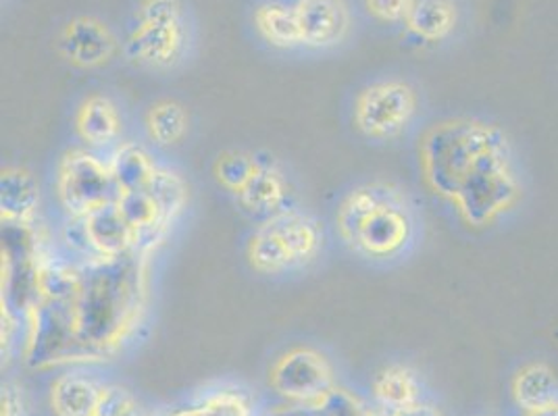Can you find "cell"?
Segmentation results:
<instances>
[{"label": "cell", "instance_id": "d6986e66", "mask_svg": "<svg viewBox=\"0 0 558 416\" xmlns=\"http://www.w3.org/2000/svg\"><path fill=\"white\" fill-rule=\"evenodd\" d=\"M107 161L119 194L146 189L159 169L153 157L136 142H119Z\"/></svg>", "mask_w": 558, "mask_h": 416}, {"label": "cell", "instance_id": "9c48e42d", "mask_svg": "<svg viewBox=\"0 0 558 416\" xmlns=\"http://www.w3.org/2000/svg\"><path fill=\"white\" fill-rule=\"evenodd\" d=\"M269 388L288 404H324L338 390L333 367L313 347L283 352L269 369Z\"/></svg>", "mask_w": 558, "mask_h": 416}, {"label": "cell", "instance_id": "cb8c5ba5", "mask_svg": "<svg viewBox=\"0 0 558 416\" xmlns=\"http://www.w3.org/2000/svg\"><path fill=\"white\" fill-rule=\"evenodd\" d=\"M167 416H253V406L238 390H217Z\"/></svg>", "mask_w": 558, "mask_h": 416}, {"label": "cell", "instance_id": "7a4b0ae2", "mask_svg": "<svg viewBox=\"0 0 558 416\" xmlns=\"http://www.w3.org/2000/svg\"><path fill=\"white\" fill-rule=\"evenodd\" d=\"M415 225L404 192L386 182L352 187L336 210V230L344 246L377 262L407 255L415 240Z\"/></svg>", "mask_w": 558, "mask_h": 416}, {"label": "cell", "instance_id": "9a60e30c", "mask_svg": "<svg viewBox=\"0 0 558 416\" xmlns=\"http://www.w3.org/2000/svg\"><path fill=\"white\" fill-rule=\"evenodd\" d=\"M73 127L77 138L93 148H107L119 144L123 119L116 102L105 94L88 96L75 111Z\"/></svg>", "mask_w": 558, "mask_h": 416}, {"label": "cell", "instance_id": "7c38bea8", "mask_svg": "<svg viewBox=\"0 0 558 416\" xmlns=\"http://www.w3.org/2000/svg\"><path fill=\"white\" fill-rule=\"evenodd\" d=\"M94 258H119L138 250V235L116 203L82 219Z\"/></svg>", "mask_w": 558, "mask_h": 416}, {"label": "cell", "instance_id": "4fadbf2b", "mask_svg": "<svg viewBox=\"0 0 558 416\" xmlns=\"http://www.w3.org/2000/svg\"><path fill=\"white\" fill-rule=\"evenodd\" d=\"M40 210V185L25 167H4L0 178V219L4 225L34 228Z\"/></svg>", "mask_w": 558, "mask_h": 416}, {"label": "cell", "instance_id": "8fae6325", "mask_svg": "<svg viewBox=\"0 0 558 416\" xmlns=\"http://www.w3.org/2000/svg\"><path fill=\"white\" fill-rule=\"evenodd\" d=\"M304 47L340 45L350 29V11L344 0H296L294 4Z\"/></svg>", "mask_w": 558, "mask_h": 416}, {"label": "cell", "instance_id": "8992f818", "mask_svg": "<svg viewBox=\"0 0 558 416\" xmlns=\"http://www.w3.org/2000/svg\"><path fill=\"white\" fill-rule=\"evenodd\" d=\"M187 47L186 20L180 0H144L128 38V57L150 70L175 68Z\"/></svg>", "mask_w": 558, "mask_h": 416}, {"label": "cell", "instance_id": "30bf717a", "mask_svg": "<svg viewBox=\"0 0 558 416\" xmlns=\"http://www.w3.org/2000/svg\"><path fill=\"white\" fill-rule=\"evenodd\" d=\"M59 48L71 65L96 70L107 65L117 50L113 32L96 17H75L63 27Z\"/></svg>", "mask_w": 558, "mask_h": 416}, {"label": "cell", "instance_id": "1f68e13d", "mask_svg": "<svg viewBox=\"0 0 558 416\" xmlns=\"http://www.w3.org/2000/svg\"><path fill=\"white\" fill-rule=\"evenodd\" d=\"M527 416H558V406H555V408H550V411H546V413H537V415Z\"/></svg>", "mask_w": 558, "mask_h": 416}, {"label": "cell", "instance_id": "2e32d148", "mask_svg": "<svg viewBox=\"0 0 558 416\" xmlns=\"http://www.w3.org/2000/svg\"><path fill=\"white\" fill-rule=\"evenodd\" d=\"M102 383L82 372H63L50 386V411L54 416H96Z\"/></svg>", "mask_w": 558, "mask_h": 416}, {"label": "cell", "instance_id": "5bb4252c", "mask_svg": "<svg viewBox=\"0 0 558 416\" xmlns=\"http://www.w3.org/2000/svg\"><path fill=\"white\" fill-rule=\"evenodd\" d=\"M238 207L263 221L288 208V182L271 159H256L255 173L235 194Z\"/></svg>", "mask_w": 558, "mask_h": 416}, {"label": "cell", "instance_id": "4316f807", "mask_svg": "<svg viewBox=\"0 0 558 416\" xmlns=\"http://www.w3.org/2000/svg\"><path fill=\"white\" fill-rule=\"evenodd\" d=\"M326 406L329 416H386L381 411H373L363 400L342 388H338L327 397Z\"/></svg>", "mask_w": 558, "mask_h": 416}, {"label": "cell", "instance_id": "d4e9b609", "mask_svg": "<svg viewBox=\"0 0 558 416\" xmlns=\"http://www.w3.org/2000/svg\"><path fill=\"white\" fill-rule=\"evenodd\" d=\"M256 159L258 157L251 155V152H244V150L221 152L213 164V173H215L217 184L221 185L223 189L232 192V194H238L251 180V175L255 173Z\"/></svg>", "mask_w": 558, "mask_h": 416}, {"label": "cell", "instance_id": "4dcf8cb0", "mask_svg": "<svg viewBox=\"0 0 558 416\" xmlns=\"http://www.w3.org/2000/svg\"><path fill=\"white\" fill-rule=\"evenodd\" d=\"M386 416H444L442 411L429 402H417V404H411L407 408H400L395 413H388Z\"/></svg>", "mask_w": 558, "mask_h": 416}, {"label": "cell", "instance_id": "5b68a950", "mask_svg": "<svg viewBox=\"0 0 558 416\" xmlns=\"http://www.w3.org/2000/svg\"><path fill=\"white\" fill-rule=\"evenodd\" d=\"M519 196L521 184L512 169L511 146L502 142L473 164L450 203L465 223L484 228L514 207Z\"/></svg>", "mask_w": 558, "mask_h": 416}, {"label": "cell", "instance_id": "7402d4cb", "mask_svg": "<svg viewBox=\"0 0 558 416\" xmlns=\"http://www.w3.org/2000/svg\"><path fill=\"white\" fill-rule=\"evenodd\" d=\"M144 130L148 139L161 148L180 144L190 130L186 107L178 100H159L150 105L144 115Z\"/></svg>", "mask_w": 558, "mask_h": 416}, {"label": "cell", "instance_id": "484cf974", "mask_svg": "<svg viewBox=\"0 0 558 416\" xmlns=\"http://www.w3.org/2000/svg\"><path fill=\"white\" fill-rule=\"evenodd\" d=\"M96 416H146L134 393L121 386H105Z\"/></svg>", "mask_w": 558, "mask_h": 416}, {"label": "cell", "instance_id": "ac0fdd59", "mask_svg": "<svg viewBox=\"0 0 558 416\" xmlns=\"http://www.w3.org/2000/svg\"><path fill=\"white\" fill-rule=\"evenodd\" d=\"M373 397L384 415L407 408L423 400V386L417 372L404 365H388L373 379Z\"/></svg>", "mask_w": 558, "mask_h": 416}, {"label": "cell", "instance_id": "44dd1931", "mask_svg": "<svg viewBox=\"0 0 558 416\" xmlns=\"http://www.w3.org/2000/svg\"><path fill=\"white\" fill-rule=\"evenodd\" d=\"M255 27L271 47L294 48L303 45L296 11L283 2H263L255 11Z\"/></svg>", "mask_w": 558, "mask_h": 416}, {"label": "cell", "instance_id": "ba28073f", "mask_svg": "<svg viewBox=\"0 0 558 416\" xmlns=\"http://www.w3.org/2000/svg\"><path fill=\"white\" fill-rule=\"evenodd\" d=\"M417 115V94L398 79L375 82L354 98V127L365 138L388 142L400 138Z\"/></svg>", "mask_w": 558, "mask_h": 416}, {"label": "cell", "instance_id": "e0dca14e", "mask_svg": "<svg viewBox=\"0 0 558 416\" xmlns=\"http://www.w3.org/2000/svg\"><path fill=\"white\" fill-rule=\"evenodd\" d=\"M514 404L527 413L537 415L558 406V377L548 365L534 363L517 372L512 381Z\"/></svg>", "mask_w": 558, "mask_h": 416}, {"label": "cell", "instance_id": "f546056e", "mask_svg": "<svg viewBox=\"0 0 558 416\" xmlns=\"http://www.w3.org/2000/svg\"><path fill=\"white\" fill-rule=\"evenodd\" d=\"M265 416H329L326 402L324 404H286L269 411Z\"/></svg>", "mask_w": 558, "mask_h": 416}, {"label": "cell", "instance_id": "52a82bcc", "mask_svg": "<svg viewBox=\"0 0 558 416\" xmlns=\"http://www.w3.org/2000/svg\"><path fill=\"white\" fill-rule=\"evenodd\" d=\"M54 189L61 207L73 219H84L94 210L116 203L119 196L109 161L84 148H71L61 157Z\"/></svg>", "mask_w": 558, "mask_h": 416}, {"label": "cell", "instance_id": "6da1fadb", "mask_svg": "<svg viewBox=\"0 0 558 416\" xmlns=\"http://www.w3.org/2000/svg\"><path fill=\"white\" fill-rule=\"evenodd\" d=\"M148 258L134 250L119 258H88L70 302L82 365L107 363L138 329L148 298Z\"/></svg>", "mask_w": 558, "mask_h": 416}, {"label": "cell", "instance_id": "603a6c76", "mask_svg": "<svg viewBox=\"0 0 558 416\" xmlns=\"http://www.w3.org/2000/svg\"><path fill=\"white\" fill-rule=\"evenodd\" d=\"M146 189L155 198V203L159 205V210L163 215L165 225L171 230L175 219L187 207L190 192H187L186 180L180 173L171 171V169L159 167Z\"/></svg>", "mask_w": 558, "mask_h": 416}, {"label": "cell", "instance_id": "83f0119b", "mask_svg": "<svg viewBox=\"0 0 558 416\" xmlns=\"http://www.w3.org/2000/svg\"><path fill=\"white\" fill-rule=\"evenodd\" d=\"M365 7L377 22L404 24L411 0H365Z\"/></svg>", "mask_w": 558, "mask_h": 416}, {"label": "cell", "instance_id": "f1b7e54d", "mask_svg": "<svg viewBox=\"0 0 558 416\" xmlns=\"http://www.w3.org/2000/svg\"><path fill=\"white\" fill-rule=\"evenodd\" d=\"M24 416V393L15 383L2 386V415Z\"/></svg>", "mask_w": 558, "mask_h": 416}, {"label": "cell", "instance_id": "3957f363", "mask_svg": "<svg viewBox=\"0 0 558 416\" xmlns=\"http://www.w3.org/2000/svg\"><path fill=\"white\" fill-rule=\"evenodd\" d=\"M509 142L507 136L480 119H446L436 123L421 142V171L429 189L452 200L466 173L488 150Z\"/></svg>", "mask_w": 558, "mask_h": 416}, {"label": "cell", "instance_id": "ffe728a7", "mask_svg": "<svg viewBox=\"0 0 558 416\" xmlns=\"http://www.w3.org/2000/svg\"><path fill=\"white\" fill-rule=\"evenodd\" d=\"M404 25L418 40L438 42L457 25V4L454 0H411Z\"/></svg>", "mask_w": 558, "mask_h": 416}, {"label": "cell", "instance_id": "277c9868", "mask_svg": "<svg viewBox=\"0 0 558 416\" xmlns=\"http://www.w3.org/2000/svg\"><path fill=\"white\" fill-rule=\"evenodd\" d=\"M324 242V228L313 215L286 208L256 228L246 244V258L260 276H283L313 262Z\"/></svg>", "mask_w": 558, "mask_h": 416}]
</instances>
